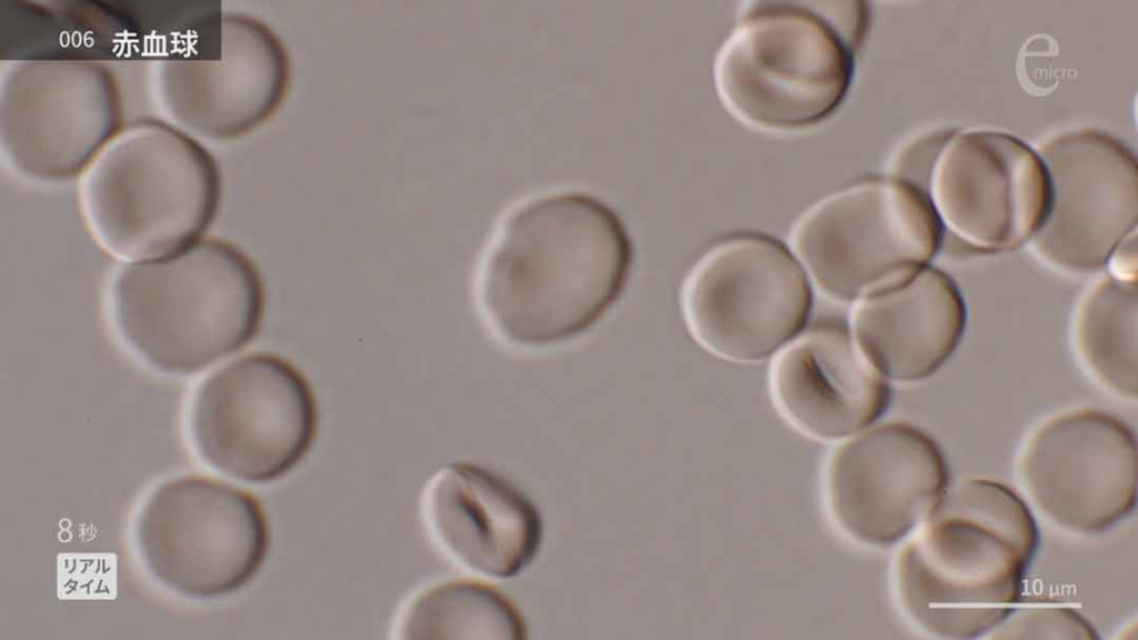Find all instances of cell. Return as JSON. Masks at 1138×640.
Listing matches in <instances>:
<instances>
[{"mask_svg":"<svg viewBox=\"0 0 1138 640\" xmlns=\"http://www.w3.org/2000/svg\"><path fill=\"white\" fill-rule=\"evenodd\" d=\"M632 247L616 212L580 191H553L513 208L477 277V300L502 341L540 349L596 324L620 297Z\"/></svg>","mask_w":1138,"mask_h":640,"instance_id":"obj_1","label":"cell"},{"mask_svg":"<svg viewBox=\"0 0 1138 640\" xmlns=\"http://www.w3.org/2000/svg\"><path fill=\"white\" fill-rule=\"evenodd\" d=\"M908 537L895 594L918 630L940 639L987 637L1020 601L1039 543L1028 503L981 478L949 488Z\"/></svg>","mask_w":1138,"mask_h":640,"instance_id":"obj_2","label":"cell"},{"mask_svg":"<svg viewBox=\"0 0 1138 640\" xmlns=\"http://www.w3.org/2000/svg\"><path fill=\"white\" fill-rule=\"evenodd\" d=\"M264 310L254 263L233 244L201 239L167 258L129 262L112 277L107 312L141 364L171 376L206 369L249 343Z\"/></svg>","mask_w":1138,"mask_h":640,"instance_id":"obj_3","label":"cell"},{"mask_svg":"<svg viewBox=\"0 0 1138 640\" xmlns=\"http://www.w3.org/2000/svg\"><path fill=\"white\" fill-rule=\"evenodd\" d=\"M76 180L90 237L128 262L167 258L201 240L221 198L214 158L162 119L122 124Z\"/></svg>","mask_w":1138,"mask_h":640,"instance_id":"obj_4","label":"cell"},{"mask_svg":"<svg viewBox=\"0 0 1138 640\" xmlns=\"http://www.w3.org/2000/svg\"><path fill=\"white\" fill-rule=\"evenodd\" d=\"M852 52L810 3L760 2L717 49L716 91L726 109L750 127L803 130L831 116L846 97Z\"/></svg>","mask_w":1138,"mask_h":640,"instance_id":"obj_5","label":"cell"},{"mask_svg":"<svg viewBox=\"0 0 1138 640\" xmlns=\"http://www.w3.org/2000/svg\"><path fill=\"white\" fill-rule=\"evenodd\" d=\"M791 242L827 297L852 302L929 266L944 240L922 190L898 177H872L811 206L796 222Z\"/></svg>","mask_w":1138,"mask_h":640,"instance_id":"obj_6","label":"cell"},{"mask_svg":"<svg viewBox=\"0 0 1138 640\" xmlns=\"http://www.w3.org/2000/svg\"><path fill=\"white\" fill-rule=\"evenodd\" d=\"M188 427L211 467L262 484L293 470L317 436L318 408L305 376L268 352L240 357L207 376L192 397Z\"/></svg>","mask_w":1138,"mask_h":640,"instance_id":"obj_7","label":"cell"},{"mask_svg":"<svg viewBox=\"0 0 1138 640\" xmlns=\"http://www.w3.org/2000/svg\"><path fill=\"white\" fill-rule=\"evenodd\" d=\"M137 540L146 566L162 584L209 599L254 578L269 552L270 527L251 493L191 474L152 492L138 518Z\"/></svg>","mask_w":1138,"mask_h":640,"instance_id":"obj_8","label":"cell"},{"mask_svg":"<svg viewBox=\"0 0 1138 640\" xmlns=\"http://www.w3.org/2000/svg\"><path fill=\"white\" fill-rule=\"evenodd\" d=\"M812 289L793 252L759 233H741L712 246L695 264L682 290V310L693 338L721 359H768L806 326Z\"/></svg>","mask_w":1138,"mask_h":640,"instance_id":"obj_9","label":"cell"},{"mask_svg":"<svg viewBox=\"0 0 1138 640\" xmlns=\"http://www.w3.org/2000/svg\"><path fill=\"white\" fill-rule=\"evenodd\" d=\"M114 74L83 59H23L0 79V153L19 177L77 179L122 126Z\"/></svg>","mask_w":1138,"mask_h":640,"instance_id":"obj_10","label":"cell"},{"mask_svg":"<svg viewBox=\"0 0 1138 640\" xmlns=\"http://www.w3.org/2000/svg\"><path fill=\"white\" fill-rule=\"evenodd\" d=\"M1017 473L1027 500L1046 521L1071 533H1098L1135 509L1136 437L1109 412L1062 411L1027 437Z\"/></svg>","mask_w":1138,"mask_h":640,"instance_id":"obj_11","label":"cell"},{"mask_svg":"<svg viewBox=\"0 0 1138 640\" xmlns=\"http://www.w3.org/2000/svg\"><path fill=\"white\" fill-rule=\"evenodd\" d=\"M1038 154L1047 202L1027 246L1064 273L1102 269L1114 248L1137 230L1136 157L1112 136L1090 129L1056 136Z\"/></svg>","mask_w":1138,"mask_h":640,"instance_id":"obj_12","label":"cell"},{"mask_svg":"<svg viewBox=\"0 0 1138 640\" xmlns=\"http://www.w3.org/2000/svg\"><path fill=\"white\" fill-rule=\"evenodd\" d=\"M927 198L947 237L977 253L1027 244L1047 202V176L1034 149L999 131L945 139L932 161Z\"/></svg>","mask_w":1138,"mask_h":640,"instance_id":"obj_13","label":"cell"},{"mask_svg":"<svg viewBox=\"0 0 1138 640\" xmlns=\"http://www.w3.org/2000/svg\"><path fill=\"white\" fill-rule=\"evenodd\" d=\"M289 73L278 36L254 17L230 12L220 19L217 59L161 58L151 66L150 89L162 120L197 140H228L273 114Z\"/></svg>","mask_w":1138,"mask_h":640,"instance_id":"obj_14","label":"cell"},{"mask_svg":"<svg viewBox=\"0 0 1138 640\" xmlns=\"http://www.w3.org/2000/svg\"><path fill=\"white\" fill-rule=\"evenodd\" d=\"M949 489V467L937 441L904 421L878 424L838 447L826 496L837 526L865 546L907 538Z\"/></svg>","mask_w":1138,"mask_h":640,"instance_id":"obj_15","label":"cell"},{"mask_svg":"<svg viewBox=\"0 0 1138 640\" xmlns=\"http://www.w3.org/2000/svg\"><path fill=\"white\" fill-rule=\"evenodd\" d=\"M421 511L440 550L483 578L516 577L541 546L542 520L533 503L477 464L451 462L439 468L425 484Z\"/></svg>","mask_w":1138,"mask_h":640,"instance_id":"obj_16","label":"cell"},{"mask_svg":"<svg viewBox=\"0 0 1138 640\" xmlns=\"http://www.w3.org/2000/svg\"><path fill=\"white\" fill-rule=\"evenodd\" d=\"M770 390L796 429L828 441L875 422L890 401L884 376L838 328L812 330L783 349L770 369Z\"/></svg>","mask_w":1138,"mask_h":640,"instance_id":"obj_17","label":"cell"},{"mask_svg":"<svg viewBox=\"0 0 1138 640\" xmlns=\"http://www.w3.org/2000/svg\"><path fill=\"white\" fill-rule=\"evenodd\" d=\"M967 306L955 280L931 264L866 297L852 326L868 361L886 378L914 382L935 374L966 330Z\"/></svg>","mask_w":1138,"mask_h":640,"instance_id":"obj_18","label":"cell"},{"mask_svg":"<svg viewBox=\"0 0 1138 640\" xmlns=\"http://www.w3.org/2000/svg\"><path fill=\"white\" fill-rule=\"evenodd\" d=\"M1137 282L1100 278L1082 294L1071 320V344L1086 374L1107 392L1136 400Z\"/></svg>","mask_w":1138,"mask_h":640,"instance_id":"obj_19","label":"cell"},{"mask_svg":"<svg viewBox=\"0 0 1138 640\" xmlns=\"http://www.w3.org/2000/svg\"><path fill=\"white\" fill-rule=\"evenodd\" d=\"M516 606L478 580H446L417 592L401 608L395 632L402 640L525 639Z\"/></svg>","mask_w":1138,"mask_h":640,"instance_id":"obj_20","label":"cell"},{"mask_svg":"<svg viewBox=\"0 0 1138 640\" xmlns=\"http://www.w3.org/2000/svg\"><path fill=\"white\" fill-rule=\"evenodd\" d=\"M991 639H1098L1077 610L1050 601L1020 603L987 636Z\"/></svg>","mask_w":1138,"mask_h":640,"instance_id":"obj_21","label":"cell"},{"mask_svg":"<svg viewBox=\"0 0 1138 640\" xmlns=\"http://www.w3.org/2000/svg\"><path fill=\"white\" fill-rule=\"evenodd\" d=\"M851 48L858 47L864 38L868 10L862 2H819L810 3Z\"/></svg>","mask_w":1138,"mask_h":640,"instance_id":"obj_22","label":"cell"},{"mask_svg":"<svg viewBox=\"0 0 1138 640\" xmlns=\"http://www.w3.org/2000/svg\"><path fill=\"white\" fill-rule=\"evenodd\" d=\"M1137 230L1124 238L1108 256L1106 276L1121 282H1137Z\"/></svg>","mask_w":1138,"mask_h":640,"instance_id":"obj_23","label":"cell"}]
</instances>
